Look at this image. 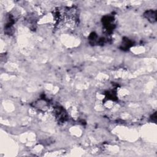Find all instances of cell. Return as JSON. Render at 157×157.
I'll list each match as a JSON object with an SVG mask.
<instances>
[{"instance_id": "1", "label": "cell", "mask_w": 157, "mask_h": 157, "mask_svg": "<svg viewBox=\"0 0 157 157\" xmlns=\"http://www.w3.org/2000/svg\"><path fill=\"white\" fill-rule=\"evenodd\" d=\"M55 115L56 118L59 121L63 122L67 118L66 113L65 110L62 107H58L55 108Z\"/></svg>"}, {"instance_id": "2", "label": "cell", "mask_w": 157, "mask_h": 157, "mask_svg": "<svg viewBox=\"0 0 157 157\" xmlns=\"http://www.w3.org/2000/svg\"><path fill=\"white\" fill-rule=\"evenodd\" d=\"M144 16L146 18L148 19V20L150 21L151 22H154L156 21V11L154 10H148L144 13Z\"/></svg>"}]
</instances>
